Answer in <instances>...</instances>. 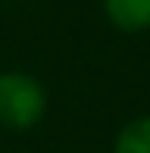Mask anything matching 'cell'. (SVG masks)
Returning <instances> with one entry per match:
<instances>
[{"instance_id":"1","label":"cell","mask_w":150,"mask_h":153,"mask_svg":"<svg viewBox=\"0 0 150 153\" xmlns=\"http://www.w3.org/2000/svg\"><path fill=\"white\" fill-rule=\"evenodd\" d=\"M47 116V91L28 72H0V125L6 131H31Z\"/></svg>"},{"instance_id":"2","label":"cell","mask_w":150,"mask_h":153,"mask_svg":"<svg viewBox=\"0 0 150 153\" xmlns=\"http://www.w3.org/2000/svg\"><path fill=\"white\" fill-rule=\"evenodd\" d=\"M103 16L116 31H150V0H103Z\"/></svg>"},{"instance_id":"3","label":"cell","mask_w":150,"mask_h":153,"mask_svg":"<svg viewBox=\"0 0 150 153\" xmlns=\"http://www.w3.org/2000/svg\"><path fill=\"white\" fill-rule=\"evenodd\" d=\"M113 153H150V116L125 122L113 141Z\"/></svg>"}]
</instances>
